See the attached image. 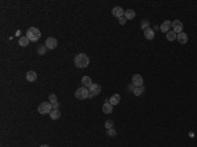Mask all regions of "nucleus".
Returning a JSON list of instances; mask_svg holds the SVG:
<instances>
[{"mask_svg":"<svg viewBox=\"0 0 197 147\" xmlns=\"http://www.w3.org/2000/svg\"><path fill=\"white\" fill-rule=\"evenodd\" d=\"M166 37H167V39L170 41V42H172V41H175L176 39V37H178V34L174 32V30H170L168 33H166Z\"/></svg>","mask_w":197,"mask_h":147,"instance_id":"nucleus-19","label":"nucleus"},{"mask_svg":"<svg viewBox=\"0 0 197 147\" xmlns=\"http://www.w3.org/2000/svg\"><path fill=\"white\" fill-rule=\"evenodd\" d=\"M45 45H46V47H47L49 50H53V49H55V47L58 46V41H57L54 37H49V38L46 39Z\"/></svg>","mask_w":197,"mask_h":147,"instance_id":"nucleus-6","label":"nucleus"},{"mask_svg":"<svg viewBox=\"0 0 197 147\" xmlns=\"http://www.w3.org/2000/svg\"><path fill=\"white\" fill-rule=\"evenodd\" d=\"M172 28H174V32L176 34H179V33L183 32L184 25H183V23H181L180 20H175V21H172Z\"/></svg>","mask_w":197,"mask_h":147,"instance_id":"nucleus-7","label":"nucleus"},{"mask_svg":"<svg viewBox=\"0 0 197 147\" xmlns=\"http://www.w3.org/2000/svg\"><path fill=\"white\" fill-rule=\"evenodd\" d=\"M47 50H49V49L46 47V45H39V47H38V54H39V55H45Z\"/></svg>","mask_w":197,"mask_h":147,"instance_id":"nucleus-22","label":"nucleus"},{"mask_svg":"<svg viewBox=\"0 0 197 147\" xmlns=\"http://www.w3.org/2000/svg\"><path fill=\"white\" fill-rule=\"evenodd\" d=\"M88 89H89V97H95V96H97L101 92L100 84H96V83H92V85Z\"/></svg>","mask_w":197,"mask_h":147,"instance_id":"nucleus-5","label":"nucleus"},{"mask_svg":"<svg viewBox=\"0 0 197 147\" xmlns=\"http://www.w3.org/2000/svg\"><path fill=\"white\" fill-rule=\"evenodd\" d=\"M172 26V21H168V20H166V21H163L160 25V30L163 33H168L170 32V28Z\"/></svg>","mask_w":197,"mask_h":147,"instance_id":"nucleus-10","label":"nucleus"},{"mask_svg":"<svg viewBox=\"0 0 197 147\" xmlns=\"http://www.w3.org/2000/svg\"><path fill=\"white\" fill-rule=\"evenodd\" d=\"M132 83L134 87H141V85H143V78L142 75H139V74H136V75L133 76L132 79Z\"/></svg>","mask_w":197,"mask_h":147,"instance_id":"nucleus-8","label":"nucleus"},{"mask_svg":"<svg viewBox=\"0 0 197 147\" xmlns=\"http://www.w3.org/2000/svg\"><path fill=\"white\" fill-rule=\"evenodd\" d=\"M29 41L30 39L28 38V37H21V38L19 39V45L20 46H23V47H25V46H28V43H29Z\"/></svg>","mask_w":197,"mask_h":147,"instance_id":"nucleus-21","label":"nucleus"},{"mask_svg":"<svg viewBox=\"0 0 197 147\" xmlns=\"http://www.w3.org/2000/svg\"><path fill=\"white\" fill-rule=\"evenodd\" d=\"M75 97L78 100H85V98L89 97V89L87 87H80L75 92Z\"/></svg>","mask_w":197,"mask_h":147,"instance_id":"nucleus-3","label":"nucleus"},{"mask_svg":"<svg viewBox=\"0 0 197 147\" xmlns=\"http://www.w3.org/2000/svg\"><path fill=\"white\" fill-rule=\"evenodd\" d=\"M112 110H113V105H110L109 100H107L105 104L103 105V113H105V114H110Z\"/></svg>","mask_w":197,"mask_h":147,"instance_id":"nucleus-11","label":"nucleus"},{"mask_svg":"<svg viewBox=\"0 0 197 147\" xmlns=\"http://www.w3.org/2000/svg\"><path fill=\"white\" fill-rule=\"evenodd\" d=\"M141 28H142L143 30L145 29H147V28H150V23L147 21V20H143L142 21V24H141Z\"/></svg>","mask_w":197,"mask_h":147,"instance_id":"nucleus-24","label":"nucleus"},{"mask_svg":"<svg viewBox=\"0 0 197 147\" xmlns=\"http://www.w3.org/2000/svg\"><path fill=\"white\" fill-rule=\"evenodd\" d=\"M145 92V85H141V87H134L133 88V93L136 96H141Z\"/></svg>","mask_w":197,"mask_h":147,"instance_id":"nucleus-17","label":"nucleus"},{"mask_svg":"<svg viewBox=\"0 0 197 147\" xmlns=\"http://www.w3.org/2000/svg\"><path fill=\"white\" fill-rule=\"evenodd\" d=\"M81 84H83V87L89 88L91 85H92V80H91L89 76H83V78H81Z\"/></svg>","mask_w":197,"mask_h":147,"instance_id":"nucleus-16","label":"nucleus"},{"mask_svg":"<svg viewBox=\"0 0 197 147\" xmlns=\"http://www.w3.org/2000/svg\"><path fill=\"white\" fill-rule=\"evenodd\" d=\"M105 128L109 130V129H113V121L112 120H107L105 121Z\"/></svg>","mask_w":197,"mask_h":147,"instance_id":"nucleus-25","label":"nucleus"},{"mask_svg":"<svg viewBox=\"0 0 197 147\" xmlns=\"http://www.w3.org/2000/svg\"><path fill=\"white\" fill-rule=\"evenodd\" d=\"M51 110H53V105L49 101L41 102V104L38 105V112L41 113V114H50Z\"/></svg>","mask_w":197,"mask_h":147,"instance_id":"nucleus-4","label":"nucleus"},{"mask_svg":"<svg viewBox=\"0 0 197 147\" xmlns=\"http://www.w3.org/2000/svg\"><path fill=\"white\" fill-rule=\"evenodd\" d=\"M59 117H61V112H59V109H53L51 113H50V118H51V120H58Z\"/></svg>","mask_w":197,"mask_h":147,"instance_id":"nucleus-20","label":"nucleus"},{"mask_svg":"<svg viewBox=\"0 0 197 147\" xmlns=\"http://www.w3.org/2000/svg\"><path fill=\"white\" fill-rule=\"evenodd\" d=\"M116 134H117V131L114 130V129H109V130H108V135H109V137H116Z\"/></svg>","mask_w":197,"mask_h":147,"instance_id":"nucleus-26","label":"nucleus"},{"mask_svg":"<svg viewBox=\"0 0 197 147\" xmlns=\"http://www.w3.org/2000/svg\"><path fill=\"white\" fill-rule=\"evenodd\" d=\"M26 37H28L32 42H36V41H38V39L41 38V32H39V29L32 26V28H29L28 32H26Z\"/></svg>","mask_w":197,"mask_h":147,"instance_id":"nucleus-2","label":"nucleus"},{"mask_svg":"<svg viewBox=\"0 0 197 147\" xmlns=\"http://www.w3.org/2000/svg\"><path fill=\"white\" fill-rule=\"evenodd\" d=\"M53 105V109H58L59 108V102L57 101V102H54V104H51Z\"/></svg>","mask_w":197,"mask_h":147,"instance_id":"nucleus-28","label":"nucleus"},{"mask_svg":"<svg viewBox=\"0 0 197 147\" xmlns=\"http://www.w3.org/2000/svg\"><path fill=\"white\" fill-rule=\"evenodd\" d=\"M112 15H113L114 17H117V19H120V17H122L124 15H125V11H124V8H121V7H114L113 9H112Z\"/></svg>","mask_w":197,"mask_h":147,"instance_id":"nucleus-9","label":"nucleus"},{"mask_svg":"<svg viewBox=\"0 0 197 147\" xmlns=\"http://www.w3.org/2000/svg\"><path fill=\"white\" fill-rule=\"evenodd\" d=\"M120 101H121V96H120L118 93H114V95L109 98V102H110V105H113V106H114V105H117V104H118Z\"/></svg>","mask_w":197,"mask_h":147,"instance_id":"nucleus-14","label":"nucleus"},{"mask_svg":"<svg viewBox=\"0 0 197 147\" xmlns=\"http://www.w3.org/2000/svg\"><path fill=\"white\" fill-rule=\"evenodd\" d=\"M74 63L78 69H85L88 66V63H89V58L84 53H80V54H78V55L75 57Z\"/></svg>","mask_w":197,"mask_h":147,"instance_id":"nucleus-1","label":"nucleus"},{"mask_svg":"<svg viewBox=\"0 0 197 147\" xmlns=\"http://www.w3.org/2000/svg\"><path fill=\"white\" fill-rule=\"evenodd\" d=\"M39 147H50L49 144H42V146H39Z\"/></svg>","mask_w":197,"mask_h":147,"instance_id":"nucleus-29","label":"nucleus"},{"mask_svg":"<svg viewBox=\"0 0 197 147\" xmlns=\"http://www.w3.org/2000/svg\"><path fill=\"white\" fill-rule=\"evenodd\" d=\"M49 102H50V104H54V102H57V95H54V93L49 95Z\"/></svg>","mask_w":197,"mask_h":147,"instance_id":"nucleus-23","label":"nucleus"},{"mask_svg":"<svg viewBox=\"0 0 197 147\" xmlns=\"http://www.w3.org/2000/svg\"><path fill=\"white\" fill-rule=\"evenodd\" d=\"M126 21H128V20H126V17H125V16H122V17H120V19H118V23L121 24V25H125Z\"/></svg>","mask_w":197,"mask_h":147,"instance_id":"nucleus-27","label":"nucleus"},{"mask_svg":"<svg viewBox=\"0 0 197 147\" xmlns=\"http://www.w3.org/2000/svg\"><path fill=\"white\" fill-rule=\"evenodd\" d=\"M37 79V72L36 71H28L26 72V80L28 82H34Z\"/></svg>","mask_w":197,"mask_h":147,"instance_id":"nucleus-15","label":"nucleus"},{"mask_svg":"<svg viewBox=\"0 0 197 147\" xmlns=\"http://www.w3.org/2000/svg\"><path fill=\"white\" fill-rule=\"evenodd\" d=\"M176 39H178V42L179 43H187L188 42V36H187V33H184V32H181V33H179L178 34V37H176Z\"/></svg>","mask_w":197,"mask_h":147,"instance_id":"nucleus-12","label":"nucleus"},{"mask_svg":"<svg viewBox=\"0 0 197 147\" xmlns=\"http://www.w3.org/2000/svg\"><path fill=\"white\" fill-rule=\"evenodd\" d=\"M124 16L126 17V20H133L134 17H136V12H134L133 9H126Z\"/></svg>","mask_w":197,"mask_h":147,"instance_id":"nucleus-18","label":"nucleus"},{"mask_svg":"<svg viewBox=\"0 0 197 147\" xmlns=\"http://www.w3.org/2000/svg\"><path fill=\"white\" fill-rule=\"evenodd\" d=\"M143 34H145V38H147V39H152L154 36H155L154 29H151V28H147V29L143 30Z\"/></svg>","mask_w":197,"mask_h":147,"instance_id":"nucleus-13","label":"nucleus"}]
</instances>
